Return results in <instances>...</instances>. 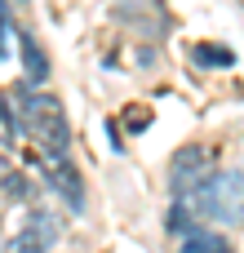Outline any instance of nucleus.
Segmentation results:
<instances>
[{
  "label": "nucleus",
  "mask_w": 244,
  "mask_h": 253,
  "mask_svg": "<svg viewBox=\"0 0 244 253\" xmlns=\"http://www.w3.org/2000/svg\"><path fill=\"white\" fill-rule=\"evenodd\" d=\"M182 253H236L218 231H204V227H196V231H187L182 236Z\"/></svg>",
  "instance_id": "39448f33"
},
{
  "label": "nucleus",
  "mask_w": 244,
  "mask_h": 253,
  "mask_svg": "<svg viewBox=\"0 0 244 253\" xmlns=\"http://www.w3.org/2000/svg\"><path fill=\"white\" fill-rule=\"evenodd\" d=\"M213 173H218V151H213L209 142H187V147H178L173 160H169V187H173L178 200L191 196L196 187H204Z\"/></svg>",
  "instance_id": "7ed1b4c3"
},
{
  "label": "nucleus",
  "mask_w": 244,
  "mask_h": 253,
  "mask_svg": "<svg viewBox=\"0 0 244 253\" xmlns=\"http://www.w3.org/2000/svg\"><path fill=\"white\" fill-rule=\"evenodd\" d=\"M4 31H9V18H4V0H0V62H4V53H9V44H4Z\"/></svg>",
  "instance_id": "6e6552de"
},
{
  "label": "nucleus",
  "mask_w": 244,
  "mask_h": 253,
  "mask_svg": "<svg viewBox=\"0 0 244 253\" xmlns=\"http://www.w3.org/2000/svg\"><path fill=\"white\" fill-rule=\"evenodd\" d=\"M22 62H27V76L40 84L44 76H49V62H44V53H40V44L31 40V31H22Z\"/></svg>",
  "instance_id": "423d86ee"
},
{
  "label": "nucleus",
  "mask_w": 244,
  "mask_h": 253,
  "mask_svg": "<svg viewBox=\"0 0 244 253\" xmlns=\"http://www.w3.org/2000/svg\"><path fill=\"white\" fill-rule=\"evenodd\" d=\"M53 236H58L53 218H49V213H31V222L18 231V240L9 245V253H49Z\"/></svg>",
  "instance_id": "20e7f679"
},
{
  "label": "nucleus",
  "mask_w": 244,
  "mask_h": 253,
  "mask_svg": "<svg viewBox=\"0 0 244 253\" xmlns=\"http://www.w3.org/2000/svg\"><path fill=\"white\" fill-rule=\"evenodd\" d=\"M13 125L27 133V142L36 147V156H67L71 129H67V111L53 93H36V89H18L13 93Z\"/></svg>",
  "instance_id": "f257e3e1"
},
{
  "label": "nucleus",
  "mask_w": 244,
  "mask_h": 253,
  "mask_svg": "<svg viewBox=\"0 0 244 253\" xmlns=\"http://www.w3.org/2000/svg\"><path fill=\"white\" fill-rule=\"evenodd\" d=\"M182 205L196 218L244 222V173H213L204 187H196L191 196H182Z\"/></svg>",
  "instance_id": "f03ea898"
},
{
  "label": "nucleus",
  "mask_w": 244,
  "mask_h": 253,
  "mask_svg": "<svg viewBox=\"0 0 244 253\" xmlns=\"http://www.w3.org/2000/svg\"><path fill=\"white\" fill-rule=\"evenodd\" d=\"M196 62H222V67H227V62H231V53H227V49H218V44H213V49H209V44H200V49H196Z\"/></svg>",
  "instance_id": "0eeeda50"
}]
</instances>
